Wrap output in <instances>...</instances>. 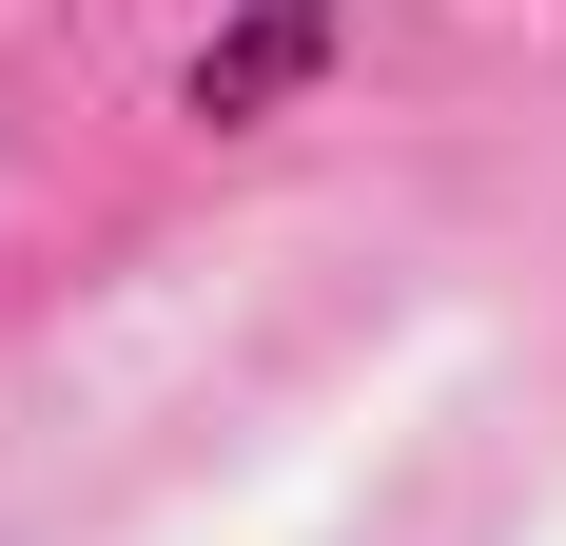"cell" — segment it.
<instances>
[{"mask_svg":"<svg viewBox=\"0 0 566 546\" xmlns=\"http://www.w3.org/2000/svg\"><path fill=\"white\" fill-rule=\"evenodd\" d=\"M313 59H333V0H254V20H234V40L196 59V117H274L293 78H313Z\"/></svg>","mask_w":566,"mask_h":546,"instance_id":"1","label":"cell"}]
</instances>
